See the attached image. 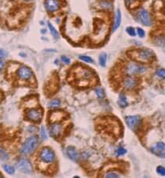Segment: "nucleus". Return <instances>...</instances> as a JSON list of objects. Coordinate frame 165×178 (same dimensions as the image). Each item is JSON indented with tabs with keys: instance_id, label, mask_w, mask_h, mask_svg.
Returning <instances> with one entry per match:
<instances>
[{
	"instance_id": "nucleus-1",
	"label": "nucleus",
	"mask_w": 165,
	"mask_h": 178,
	"mask_svg": "<svg viewBox=\"0 0 165 178\" xmlns=\"http://www.w3.org/2000/svg\"><path fill=\"white\" fill-rule=\"evenodd\" d=\"M128 55L132 59L135 60L136 62L142 63L151 62L155 58V54L153 51L151 49H147V48L132 50L129 51Z\"/></svg>"
},
{
	"instance_id": "nucleus-2",
	"label": "nucleus",
	"mask_w": 165,
	"mask_h": 178,
	"mask_svg": "<svg viewBox=\"0 0 165 178\" xmlns=\"http://www.w3.org/2000/svg\"><path fill=\"white\" fill-rule=\"evenodd\" d=\"M39 137L36 135H34V136L28 137L26 139V141L24 143L22 147H21V153L22 155H27L31 154L32 151H34L35 149L36 148L38 144H39Z\"/></svg>"
},
{
	"instance_id": "nucleus-3",
	"label": "nucleus",
	"mask_w": 165,
	"mask_h": 178,
	"mask_svg": "<svg viewBox=\"0 0 165 178\" xmlns=\"http://www.w3.org/2000/svg\"><path fill=\"white\" fill-rule=\"evenodd\" d=\"M124 70L127 76H134L145 73L148 68L137 62H129L125 66Z\"/></svg>"
},
{
	"instance_id": "nucleus-4",
	"label": "nucleus",
	"mask_w": 165,
	"mask_h": 178,
	"mask_svg": "<svg viewBox=\"0 0 165 178\" xmlns=\"http://www.w3.org/2000/svg\"><path fill=\"white\" fill-rule=\"evenodd\" d=\"M74 77L76 78V80L78 81L80 84V83H85L87 84L90 80L93 79L94 74L91 71L89 70L88 69L85 68H76L75 72H74Z\"/></svg>"
},
{
	"instance_id": "nucleus-5",
	"label": "nucleus",
	"mask_w": 165,
	"mask_h": 178,
	"mask_svg": "<svg viewBox=\"0 0 165 178\" xmlns=\"http://www.w3.org/2000/svg\"><path fill=\"white\" fill-rule=\"evenodd\" d=\"M55 154L53 150L49 147H43L39 151V158L45 164H52L55 161Z\"/></svg>"
},
{
	"instance_id": "nucleus-6",
	"label": "nucleus",
	"mask_w": 165,
	"mask_h": 178,
	"mask_svg": "<svg viewBox=\"0 0 165 178\" xmlns=\"http://www.w3.org/2000/svg\"><path fill=\"white\" fill-rule=\"evenodd\" d=\"M17 75L18 77V78L21 80H30L33 77V73H32V69L28 68L25 66H22L17 69Z\"/></svg>"
},
{
	"instance_id": "nucleus-7",
	"label": "nucleus",
	"mask_w": 165,
	"mask_h": 178,
	"mask_svg": "<svg viewBox=\"0 0 165 178\" xmlns=\"http://www.w3.org/2000/svg\"><path fill=\"white\" fill-rule=\"evenodd\" d=\"M138 78L135 77L133 76H127L124 78V80L122 81L123 87L127 90H134L138 87Z\"/></svg>"
},
{
	"instance_id": "nucleus-8",
	"label": "nucleus",
	"mask_w": 165,
	"mask_h": 178,
	"mask_svg": "<svg viewBox=\"0 0 165 178\" xmlns=\"http://www.w3.org/2000/svg\"><path fill=\"white\" fill-rule=\"evenodd\" d=\"M150 151L157 157L165 158V144L163 142H156L150 147Z\"/></svg>"
},
{
	"instance_id": "nucleus-9",
	"label": "nucleus",
	"mask_w": 165,
	"mask_h": 178,
	"mask_svg": "<svg viewBox=\"0 0 165 178\" xmlns=\"http://www.w3.org/2000/svg\"><path fill=\"white\" fill-rule=\"evenodd\" d=\"M126 123L128 127L136 131L142 125V119L139 116H128L126 117Z\"/></svg>"
},
{
	"instance_id": "nucleus-10",
	"label": "nucleus",
	"mask_w": 165,
	"mask_h": 178,
	"mask_svg": "<svg viewBox=\"0 0 165 178\" xmlns=\"http://www.w3.org/2000/svg\"><path fill=\"white\" fill-rule=\"evenodd\" d=\"M26 117L30 121L39 122L43 117V110L41 109H31L26 113Z\"/></svg>"
},
{
	"instance_id": "nucleus-11",
	"label": "nucleus",
	"mask_w": 165,
	"mask_h": 178,
	"mask_svg": "<svg viewBox=\"0 0 165 178\" xmlns=\"http://www.w3.org/2000/svg\"><path fill=\"white\" fill-rule=\"evenodd\" d=\"M45 8L46 11L51 14L57 12L61 8V1L60 0H46Z\"/></svg>"
},
{
	"instance_id": "nucleus-12",
	"label": "nucleus",
	"mask_w": 165,
	"mask_h": 178,
	"mask_svg": "<svg viewBox=\"0 0 165 178\" xmlns=\"http://www.w3.org/2000/svg\"><path fill=\"white\" fill-rule=\"evenodd\" d=\"M17 168L24 174H31L32 173V165L29 161L25 158H22L19 161L18 164H17Z\"/></svg>"
},
{
	"instance_id": "nucleus-13",
	"label": "nucleus",
	"mask_w": 165,
	"mask_h": 178,
	"mask_svg": "<svg viewBox=\"0 0 165 178\" xmlns=\"http://www.w3.org/2000/svg\"><path fill=\"white\" fill-rule=\"evenodd\" d=\"M63 130V126L62 124L57 123V122H54L51 124L49 129V133L51 137L53 138H58L61 136Z\"/></svg>"
},
{
	"instance_id": "nucleus-14",
	"label": "nucleus",
	"mask_w": 165,
	"mask_h": 178,
	"mask_svg": "<svg viewBox=\"0 0 165 178\" xmlns=\"http://www.w3.org/2000/svg\"><path fill=\"white\" fill-rule=\"evenodd\" d=\"M138 18L140 19V21L142 22V24L145 26H150L152 25V19L150 14L145 9H140L138 12Z\"/></svg>"
},
{
	"instance_id": "nucleus-15",
	"label": "nucleus",
	"mask_w": 165,
	"mask_h": 178,
	"mask_svg": "<svg viewBox=\"0 0 165 178\" xmlns=\"http://www.w3.org/2000/svg\"><path fill=\"white\" fill-rule=\"evenodd\" d=\"M66 154L68 157L70 158L71 160L76 162L79 159V153L78 151H76V149L74 147L69 146L66 148Z\"/></svg>"
},
{
	"instance_id": "nucleus-16",
	"label": "nucleus",
	"mask_w": 165,
	"mask_h": 178,
	"mask_svg": "<svg viewBox=\"0 0 165 178\" xmlns=\"http://www.w3.org/2000/svg\"><path fill=\"white\" fill-rule=\"evenodd\" d=\"M153 42L157 47H165V35L162 33L155 35L153 38Z\"/></svg>"
},
{
	"instance_id": "nucleus-17",
	"label": "nucleus",
	"mask_w": 165,
	"mask_h": 178,
	"mask_svg": "<svg viewBox=\"0 0 165 178\" xmlns=\"http://www.w3.org/2000/svg\"><path fill=\"white\" fill-rule=\"evenodd\" d=\"M121 19H122V15L121 12L119 9H117L116 15H115V21L113 26H112V32H115L116 30L118 29V28L119 27V25L121 24Z\"/></svg>"
},
{
	"instance_id": "nucleus-18",
	"label": "nucleus",
	"mask_w": 165,
	"mask_h": 178,
	"mask_svg": "<svg viewBox=\"0 0 165 178\" xmlns=\"http://www.w3.org/2000/svg\"><path fill=\"white\" fill-rule=\"evenodd\" d=\"M117 103L122 108H125L128 106V103H127V97L124 93H121L119 95V99H118Z\"/></svg>"
},
{
	"instance_id": "nucleus-19",
	"label": "nucleus",
	"mask_w": 165,
	"mask_h": 178,
	"mask_svg": "<svg viewBox=\"0 0 165 178\" xmlns=\"http://www.w3.org/2000/svg\"><path fill=\"white\" fill-rule=\"evenodd\" d=\"M99 7H101V9L109 10L112 9V3L109 0H101L99 2Z\"/></svg>"
},
{
	"instance_id": "nucleus-20",
	"label": "nucleus",
	"mask_w": 165,
	"mask_h": 178,
	"mask_svg": "<svg viewBox=\"0 0 165 178\" xmlns=\"http://www.w3.org/2000/svg\"><path fill=\"white\" fill-rule=\"evenodd\" d=\"M64 114L62 112H54L51 115V120L52 121H60L61 119L63 118Z\"/></svg>"
},
{
	"instance_id": "nucleus-21",
	"label": "nucleus",
	"mask_w": 165,
	"mask_h": 178,
	"mask_svg": "<svg viewBox=\"0 0 165 178\" xmlns=\"http://www.w3.org/2000/svg\"><path fill=\"white\" fill-rule=\"evenodd\" d=\"M127 7L130 9H133L135 7H137L139 5V0H125Z\"/></svg>"
},
{
	"instance_id": "nucleus-22",
	"label": "nucleus",
	"mask_w": 165,
	"mask_h": 178,
	"mask_svg": "<svg viewBox=\"0 0 165 178\" xmlns=\"http://www.w3.org/2000/svg\"><path fill=\"white\" fill-rule=\"evenodd\" d=\"M106 62H107V55L106 53H101L99 56V64L102 67H105L106 66Z\"/></svg>"
},
{
	"instance_id": "nucleus-23",
	"label": "nucleus",
	"mask_w": 165,
	"mask_h": 178,
	"mask_svg": "<svg viewBox=\"0 0 165 178\" xmlns=\"http://www.w3.org/2000/svg\"><path fill=\"white\" fill-rule=\"evenodd\" d=\"M48 27L50 31H51V33L52 34V36L54 37L55 39H58V38H59V33H58V32L56 30V28H55L53 25H52L51 23L48 22Z\"/></svg>"
},
{
	"instance_id": "nucleus-24",
	"label": "nucleus",
	"mask_w": 165,
	"mask_h": 178,
	"mask_svg": "<svg viewBox=\"0 0 165 178\" xmlns=\"http://www.w3.org/2000/svg\"><path fill=\"white\" fill-rule=\"evenodd\" d=\"M60 105H61V101L59 99H57V98H55V99H53L51 103H49V107L57 108L60 107Z\"/></svg>"
},
{
	"instance_id": "nucleus-25",
	"label": "nucleus",
	"mask_w": 165,
	"mask_h": 178,
	"mask_svg": "<svg viewBox=\"0 0 165 178\" xmlns=\"http://www.w3.org/2000/svg\"><path fill=\"white\" fill-rule=\"evenodd\" d=\"M3 169L9 175H13L14 174V172H15L14 167L11 166H9V165H4L3 166Z\"/></svg>"
},
{
	"instance_id": "nucleus-26",
	"label": "nucleus",
	"mask_w": 165,
	"mask_h": 178,
	"mask_svg": "<svg viewBox=\"0 0 165 178\" xmlns=\"http://www.w3.org/2000/svg\"><path fill=\"white\" fill-rule=\"evenodd\" d=\"M95 93H96L98 98H103L105 97V91L101 88H97L95 89Z\"/></svg>"
},
{
	"instance_id": "nucleus-27",
	"label": "nucleus",
	"mask_w": 165,
	"mask_h": 178,
	"mask_svg": "<svg viewBox=\"0 0 165 178\" xmlns=\"http://www.w3.org/2000/svg\"><path fill=\"white\" fill-rule=\"evenodd\" d=\"M80 59L82 60V62H87V63H92V62H94V60L93 58L89 56H86V55H81L80 56Z\"/></svg>"
},
{
	"instance_id": "nucleus-28",
	"label": "nucleus",
	"mask_w": 165,
	"mask_h": 178,
	"mask_svg": "<svg viewBox=\"0 0 165 178\" xmlns=\"http://www.w3.org/2000/svg\"><path fill=\"white\" fill-rule=\"evenodd\" d=\"M8 157H9V156H8V154L0 147V159L7 160L8 159Z\"/></svg>"
},
{
	"instance_id": "nucleus-29",
	"label": "nucleus",
	"mask_w": 165,
	"mask_h": 178,
	"mask_svg": "<svg viewBox=\"0 0 165 178\" xmlns=\"http://www.w3.org/2000/svg\"><path fill=\"white\" fill-rule=\"evenodd\" d=\"M126 31L127 34L130 35L131 36H136V30L133 27H127L126 28Z\"/></svg>"
},
{
	"instance_id": "nucleus-30",
	"label": "nucleus",
	"mask_w": 165,
	"mask_h": 178,
	"mask_svg": "<svg viewBox=\"0 0 165 178\" xmlns=\"http://www.w3.org/2000/svg\"><path fill=\"white\" fill-rule=\"evenodd\" d=\"M156 74L159 77L165 79V69H157L156 72Z\"/></svg>"
},
{
	"instance_id": "nucleus-31",
	"label": "nucleus",
	"mask_w": 165,
	"mask_h": 178,
	"mask_svg": "<svg viewBox=\"0 0 165 178\" xmlns=\"http://www.w3.org/2000/svg\"><path fill=\"white\" fill-rule=\"evenodd\" d=\"M105 177L106 178H118L119 177V175L117 173H113V172H109L105 175Z\"/></svg>"
},
{
	"instance_id": "nucleus-32",
	"label": "nucleus",
	"mask_w": 165,
	"mask_h": 178,
	"mask_svg": "<svg viewBox=\"0 0 165 178\" xmlns=\"http://www.w3.org/2000/svg\"><path fill=\"white\" fill-rule=\"evenodd\" d=\"M156 173L161 176H165V168L163 166H158L156 168Z\"/></svg>"
},
{
	"instance_id": "nucleus-33",
	"label": "nucleus",
	"mask_w": 165,
	"mask_h": 178,
	"mask_svg": "<svg viewBox=\"0 0 165 178\" xmlns=\"http://www.w3.org/2000/svg\"><path fill=\"white\" fill-rule=\"evenodd\" d=\"M40 134H41V137L43 139H47V134H46V128L44 126H42L41 129H40Z\"/></svg>"
},
{
	"instance_id": "nucleus-34",
	"label": "nucleus",
	"mask_w": 165,
	"mask_h": 178,
	"mask_svg": "<svg viewBox=\"0 0 165 178\" xmlns=\"http://www.w3.org/2000/svg\"><path fill=\"white\" fill-rule=\"evenodd\" d=\"M127 153V150L126 149H124V147H119V148L117 150V155H124L125 154Z\"/></svg>"
},
{
	"instance_id": "nucleus-35",
	"label": "nucleus",
	"mask_w": 165,
	"mask_h": 178,
	"mask_svg": "<svg viewBox=\"0 0 165 178\" xmlns=\"http://www.w3.org/2000/svg\"><path fill=\"white\" fill-rule=\"evenodd\" d=\"M137 32L138 36H139L140 38H144L145 36V32L144 30L142 29V28H138L137 32Z\"/></svg>"
},
{
	"instance_id": "nucleus-36",
	"label": "nucleus",
	"mask_w": 165,
	"mask_h": 178,
	"mask_svg": "<svg viewBox=\"0 0 165 178\" xmlns=\"http://www.w3.org/2000/svg\"><path fill=\"white\" fill-rule=\"evenodd\" d=\"M62 61L64 62V63H65V64H69V63L71 62L70 58L66 57V56H62Z\"/></svg>"
},
{
	"instance_id": "nucleus-37",
	"label": "nucleus",
	"mask_w": 165,
	"mask_h": 178,
	"mask_svg": "<svg viewBox=\"0 0 165 178\" xmlns=\"http://www.w3.org/2000/svg\"><path fill=\"white\" fill-rule=\"evenodd\" d=\"M7 55V53L4 50H2L0 48V58H3Z\"/></svg>"
},
{
	"instance_id": "nucleus-38",
	"label": "nucleus",
	"mask_w": 165,
	"mask_h": 178,
	"mask_svg": "<svg viewBox=\"0 0 165 178\" xmlns=\"http://www.w3.org/2000/svg\"><path fill=\"white\" fill-rule=\"evenodd\" d=\"M3 66H4V63H3V62H2V60L0 59V70H1V69H2Z\"/></svg>"
},
{
	"instance_id": "nucleus-39",
	"label": "nucleus",
	"mask_w": 165,
	"mask_h": 178,
	"mask_svg": "<svg viewBox=\"0 0 165 178\" xmlns=\"http://www.w3.org/2000/svg\"><path fill=\"white\" fill-rule=\"evenodd\" d=\"M23 1H25V2H32L33 0H23Z\"/></svg>"
}]
</instances>
